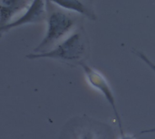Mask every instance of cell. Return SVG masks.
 <instances>
[{"label":"cell","instance_id":"ba28073f","mask_svg":"<svg viewBox=\"0 0 155 139\" xmlns=\"http://www.w3.org/2000/svg\"><path fill=\"white\" fill-rule=\"evenodd\" d=\"M135 54H136V56L138 57V58H140L148 67H150L151 69H152V71H153L155 73V64L148 58V56L145 54V53H143V52H141V51H138V50H134L133 51Z\"/></svg>","mask_w":155,"mask_h":139},{"label":"cell","instance_id":"30bf717a","mask_svg":"<svg viewBox=\"0 0 155 139\" xmlns=\"http://www.w3.org/2000/svg\"><path fill=\"white\" fill-rule=\"evenodd\" d=\"M151 133H155V128H150V129H146V130H143L139 133V135H143V134H151Z\"/></svg>","mask_w":155,"mask_h":139},{"label":"cell","instance_id":"7a4b0ae2","mask_svg":"<svg viewBox=\"0 0 155 139\" xmlns=\"http://www.w3.org/2000/svg\"><path fill=\"white\" fill-rule=\"evenodd\" d=\"M88 51L89 43L87 35L84 28L79 27L50 51L44 53H30L26 57L29 60L45 58L67 62H76L79 64L84 62Z\"/></svg>","mask_w":155,"mask_h":139},{"label":"cell","instance_id":"6da1fadb","mask_svg":"<svg viewBox=\"0 0 155 139\" xmlns=\"http://www.w3.org/2000/svg\"><path fill=\"white\" fill-rule=\"evenodd\" d=\"M46 33L40 43L34 49V53H44L69 36L75 29L78 18L53 1H46Z\"/></svg>","mask_w":155,"mask_h":139},{"label":"cell","instance_id":"9c48e42d","mask_svg":"<svg viewBox=\"0 0 155 139\" xmlns=\"http://www.w3.org/2000/svg\"><path fill=\"white\" fill-rule=\"evenodd\" d=\"M119 139H136V137L130 135V134H126L124 131H122V132H120V138Z\"/></svg>","mask_w":155,"mask_h":139},{"label":"cell","instance_id":"5b68a950","mask_svg":"<svg viewBox=\"0 0 155 139\" xmlns=\"http://www.w3.org/2000/svg\"><path fill=\"white\" fill-rule=\"evenodd\" d=\"M46 18V1H32L28 8L24 12L22 15L13 20L10 24L0 27L1 35L9 32L12 29L32 24L41 23Z\"/></svg>","mask_w":155,"mask_h":139},{"label":"cell","instance_id":"3957f363","mask_svg":"<svg viewBox=\"0 0 155 139\" xmlns=\"http://www.w3.org/2000/svg\"><path fill=\"white\" fill-rule=\"evenodd\" d=\"M64 136V139H115L109 126L86 117L70 123Z\"/></svg>","mask_w":155,"mask_h":139},{"label":"cell","instance_id":"52a82bcc","mask_svg":"<svg viewBox=\"0 0 155 139\" xmlns=\"http://www.w3.org/2000/svg\"><path fill=\"white\" fill-rule=\"evenodd\" d=\"M56 5L62 9L70 12L81 14L87 17L92 21L96 20V14L93 9L92 4L90 2L76 1V0H62V1H53Z\"/></svg>","mask_w":155,"mask_h":139},{"label":"cell","instance_id":"277c9868","mask_svg":"<svg viewBox=\"0 0 155 139\" xmlns=\"http://www.w3.org/2000/svg\"><path fill=\"white\" fill-rule=\"evenodd\" d=\"M78 65H80V67L82 68V70H83V71H84V73L85 75V79H86V81L88 82V84L93 89L99 91L104 97V99L107 100L109 105L112 107V109L114 111V114L116 122L118 124L120 132L124 131V128H123L122 118H121L120 114L118 112L115 96L114 94V91L112 90V87H111L108 80L105 78V76L101 71H99L95 68L90 66L85 62H82Z\"/></svg>","mask_w":155,"mask_h":139},{"label":"cell","instance_id":"8992f818","mask_svg":"<svg viewBox=\"0 0 155 139\" xmlns=\"http://www.w3.org/2000/svg\"><path fill=\"white\" fill-rule=\"evenodd\" d=\"M31 2L25 0H2L0 2V27L10 24L15 14L28 8Z\"/></svg>","mask_w":155,"mask_h":139}]
</instances>
